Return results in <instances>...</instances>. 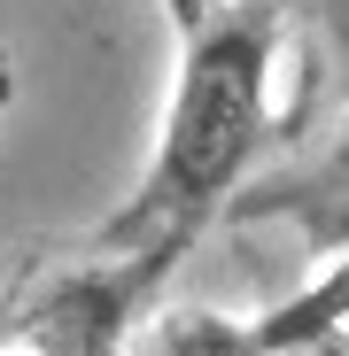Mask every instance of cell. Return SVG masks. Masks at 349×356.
Wrapping results in <instances>:
<instances>
[{
    "mask_svg": "<svg viewBox=\"0 0 349 356\" xmlns=\"http://www.w3.org/2000/svg\"><path fill=\"white\" fill-rule=\"evenodd\" d=\"M272 63H279V8L272 0H217V8L179 0V70H171L155 163L93 241L194 256V241L233 202V186L249 178V163L264 147Z\"/></svg>",
    "mask_w": 349,
    "mask_h": 356,
    "instance_id": "cell-1",
    "label": "cell"
},
{
    "mask_svg": "<svg viewBox=\"0 0 349 356\" xmlns=\"http://www.w3.org/2000/svg\"><path fill=\"white\" fill-rule=\"evenodd\" d=\"M179 264H187L179 248H109V241L39 264L0 302V356H125Z\"/></svg>",
    "mask_w": 349,
    "mask_h": 356,
    "instance_id": "cell-2",
    "label": "cell"
},
{
    "mask_svg": "<svg viewBox=\"0 0 349 356\" xmlns=\"http://www.w3.org/2000/svg\"><path fill=\"white\" fill-rule=\"evenodd\" d=\"M125 356H264L256 318L233 310H155Z\"/></svg>",
    "mask_w": 349,
    "mask_h": 356,
    "instance_id": "cell-3",
    "label": "cell"
},
{
    "mask_svg": "<svg viewBox=\"0 0 349 356\" xmlns=\"http://www.w3.org/2000/svg\"><path fill=\"white\" fill-rule=\"evenodd\" d=\"M334 325H349V248H341L318 279H303L287 302H272V310L256 318V341H264V356H279V348H295V341H311V333H334Z\"/></svg>",
    "mask_w": 349,
    "mask_h": 356,
    "instance_id": "cell-4",
    "label": "cell"
},
{
    "mask_svg": "<svg viewBox=\"0 0 349 356\" xmlns=\"http://www.w3.org/2000/svg\"><path fill=\"white\" fill-rule=\"evenodd\" d=\"M0 101H8V63H0Z\"/></svg>",
    "mask_w": 349,
    "mask_h": 356,
    "instance_id": "cell-5",
    "label": "cell"
}]
</instances>
